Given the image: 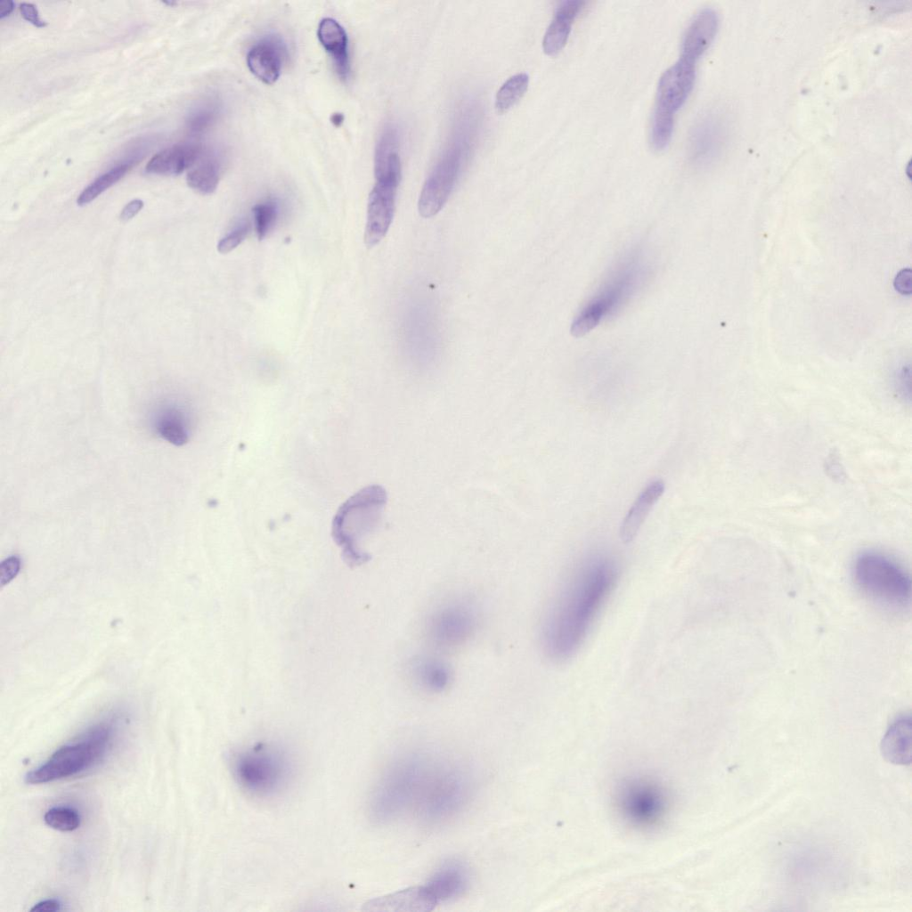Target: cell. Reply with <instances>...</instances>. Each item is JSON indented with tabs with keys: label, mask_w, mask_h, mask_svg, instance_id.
Segmentation results:
<instances>
[{
	"label": "cell",
	"mask_w": 912,
	"mask_h": 912,
	"mask_svg": "<svg viewBox=\"0 0 912 912\" xmlns=\"http://www.w3.org/2000/svg\"><path fill=\"white\" fill-rule=\"evenodd\" d=\"M221 107L216 99H208L194 107L186 118L187 130L192 134L205 133L217 121Z\"/></svg>",
	"instance_id": "cell-27"
},
{
	"label": "cell",
	"mask_w": 912,
	"mask_h": 912,
	"mask_svg": "<svg viewBox=\"0 0 912 912\" xmlns=\"http://www.w3.org/2000/svg\"><path fill=\"white\" fill-rule=\"evenodd\" d=\"M159 435L167 442L180 446L187 443L189 430L184 418L180 412H169L162 418L158 425Z\"/></svg>",
	"instance_id": "cell-31"
},
{
	"label": "cell",
	"mask_w": 912,
	"mask_h": 912,
	"mask_svg": "<svg viewBox=\"0 0 912 912\" xmlns=\"http://www.w3.org/2000/svg\"><path fill=\"white\" fill-rule=\"evenodd\" d=\"M718 27L719 16L713 9L697 12L683 35L680 58L696 63L714 40Z\"/></svg>",
	"instance_id": "cell-15"
},
{
	"label": "cell",
	"mask_w": 912,
	"mask_h": 912,
	"mask_svg": "<svg viewBox=\"0 0 912 912\" xmlns=\"http://www.w3.org/2000/svg\"><path fill=\"white\" fill-rule=\"evenodd\" d=\"M664 491L662 480L648 484L637 497L620 526V538L624 543L631 542L638 533L654 504Z\"/></svg>",
	"instance_id": "cell-22"
},
{
	"label": "cell",
	"mask_w": 912,
	"mask_h": 912,
	"mask_svg": "<svg viewBox=\"0 0 912 912\" xmlns=\"http://www.w3.org/2000/svg\"><path fill=\"white\" fill-rule=\"evenodd\" d=\"M279 208L275 201L265 200L253 208L256 231L258 240H263L275 225Z\"/></svg>",
	"instance_id": "cell-33"
},
{
	"label": "cell",
	"mask_w": 912,
	"mask_h": 912,
	"mask_svg": "<svg viewBox=\"0 0 912 912\" xmlns=\"http://www.w3.org/2000/svg\"><path fill=\"white\" fill-rule=\"evenodd\" d=\"M13 9L14 3L12 1H0V19L9 16Z\"/></svg>",
	"instance_id": "cell-40"
},
{
	"label": "cell",
	"mask_w": 912,
	"mask_h": 912,
	"mask_svg": "<svg viewBox=\"0 0 912 912\" xmlns=\"http://www.w3.org/2000/svg\"><path fill=\"white\" fill-rule=\"evenodd\" d=\"M398 132L395 126L387 125L377 142L374 154L375 178L401 177Z\"/></svg>",
	"instance_id": "cell-23"
},
{
	"label": "cell",
	"mask_w": 912,
	"mask_h": 912,
	"mask_svg": "<svg viewBox=\"0 0 912 912\" xmlns=\"http://www.w3.org/2000/svg\"><path fill=\"white\" fill-rule=\"evenodd\" d=\"M230 763L237 784L256 796H269L281 790L291 771L284 752L263 744L235 752Z\"/></svg>",
	"instance_id": "cell-7"
},
{
	"label": "cell",
	"mask_w": 912,
	"mask_h": 912,
	"mask_svg": "<svg viewBox=\"0 0 912 912\" xmlns=\"http://www.w3.org/2000/svg\"><path fill=\"white\" fill-rule=\"evenodd\" d=\"M469 873L467 866L459 860L444 863L423 885L430 900L436 905L461 895L468 886Z\"/></svg>",
	"instance_id": "cell-16"
},
{
	"label": "cell",
	"mask_w": 912,
	"mask_h": 912,
	"mask_svg": "<svg viewBox=\"0 0 912 912\" xmlns=\"http://www.w3.org/2000/svg\"><path fill=\"white\" fill-rule=\"evenodd\" d=\"M287 48L279 36L268 35L256 42L247 54L249 70L265 84H273L280 77Z\"/></svg>",
	"instance_id": "cell-14"
},
{
	"label": "cell",
	"mask_w": 912,
	"mask_h": 912,
	"mask_svg": "<svg viewBox=\"0 0 912 912\" xmlns=\"http://www.w3.org/2000/svg\"><path fill=\"white\" fill-rule=\"evenodd\" d=\"M344 120V116L341 113L333 114L331 117V122L338 126Z\"/></svg>",
	"instance_id": "cell-41"
},
{
	"label": "cell",
	"mask_w": 912,
	"mask_h": 912,
	"mask_svg": "<svg viewBox=\"0 0 912 912\" xmlns=\"http://www.w3.org/2000/svg\"><path fill=\"white\" fill-rule=\"evenodd\" d=\"M131 167L128 164L120 163L98 176L81 191L77 199V204L78 206H85L93 201L103 191L118 182Z\"/></svg>",
	"instance_id": "cell-29"
},
{
	"label": "cell",
	"mask_w": 912,
	"mask_h": 912,
	"mask_svg": "<svg viewBox=\"0 0 912 912\" xmlns=\"http://www.w3.org/2000/svg\"><path fill=\"white\" fill-rule=\"evenodd\" d=\"M249 230V222L248 220L240 221L232 231L219 240L217 244V250L222 254H226L232 251L245 240Z\"/></svg>",
	"instance_id": "cell-34"
},
{
	"label": "cell",
	"mask_w": 912,
	"mask_h": 912,
	"mask_svg": "<svg viewBox=\"0 0 912 912\" xmlns=\"http://www.w3.org/2000/svg\"><path fill=\"white\" fill-rule=\"evenodd\" d=\"M203 149L195 142H180L155 154L145 167L149 174L177 175L190 169L200 156Z\"/></svg>",
	"instance_id": "cell-17"
},
{
	"label": "cell",
	"mask_w": 912,
	"mask_h": 912,
	"mask_svg": "<svg viewBox=\"0 0 912 912\" xmlns=\"http://www.w3.org/2000/svg\"><path fill=\"white\" fill-rule=\"evenodd\" d=\"M912 719L909 714L897 718L881 742V753L889 762L908 765L911 762Z\"/></svg>",
	"instance_id": "cell-20"
},
{
	"label": "cell",
	"mask_w": 912,
	"mask_h": 912,
	"mask_svg": "<svg viewBox=\"0 0 912 912\" xmlns=\"http://www.w3.org/2000/svg\"><path fill=\"white\" fill-rule=\"evenodd\" d=\"M695 80L696 63L680 58L660 77L655 106L674 114L686 102Z\"/></svg>",
	"instance_id": "cell-12"
},
{
	"label": "cell",
	"mask_w": 912,
	"mask_h": 912,
	"mask_svg": "<svg viewBox=\"0 0 912 912\" xmlns=\"http://www.w3.org/2000/svg\"><path fill=\"white\" fill-rule=\"evenodd\" d=\"M470 792L471 780L464 770L437 762L414 811L425 824L441 823L462 810Z\"/></svg>",
	"instance_id": "cell-8"
},
{
	"label": "cell",
	"mask_w": 912,
	"mask_h": 912,
	"mask_svg": "<svg viewBox=\"0 0 912 912\" xmlns=\"http://www.w3.org/2000/svg\"><path fill=\"white\" fill-rule=\"evenodd\" d=\"M387 502L386 489L368 485L348 498L332 521V536L343 548L347 559L361 563L368 559L359 543L379 525Z\"/></svg>",
	"instance_id": "cell-4"
},
{
	"label": "cell",
	"mask_w": 912,
	"mask_h": 912,
	"mask_svg": "<svg viewBox=\"0 0 912 912\" xmlns=\"http://www.w3.org/2000/svg\"><path fill=\"white\" fill-rule=\"evenodd\" d=\"M727 137L722 118L710 114L696 123L690 134V159L698 167L712 164L721 154Z\"/></svg>",
	"instance_id": "cell-13"
},
{
	"label": "cell",
	"mask_w": 912,
	"mask_h": 912,
	"mask_svg": "<svg viewBox=\"0 0 912 912\" xmlns=\"http://www.w3.org/2000/svg\"><path fill=\"white\" fill-rule=\"evenodd\" d=\"M111 738V728L98 724L77 740L58 748L38 768L25 776L28 784L51 782L80 773L98 763L105 755Z\"/></svg>",
	"instance_id": "cell-6"
},
{
	"label": "cell",
	"mask_w": 912,
	"mask_h": 912,
	"mask_svg": "<svg viewBox=\"0 0 912 912\" xmlns=\"http://www.w3.org/2000/svg\"><path fill=\"white\" fill-rule=\"evenodd\" d=\"M852 574L859 588L876 602L893 608H904L910 603V576L890 557L864 551L855 558Z\"/></svg>",
	"instance_id": "cell-5"
},
{
	"label": "cell",
	"mask_w": 912,
	"mask_h": 912,
	"mask_svg": "<svg viewBox=\"0 0 912 912\" xmlns=\"http://www.w3.org/2000/svg\"><path fill=\"white\" fill-rule=\"evenodd\" d=\"M617 576L615 561L600 556L589 558L574 570L543 624L542 643L551 659H568L580 647Z\"/></svg>",
	"instance_id": "cell-1"
},
{
	"label": "cell",
	"mask_w": 912,
	"mask_h": 912,
	"mask_svg": "<svg viewBox=\"0 0 912 912\" xmlns=\"http://www.w3.org/2000/svg\"><path fill=\"white\" fill-rule=\"evenodd\" d=\"M413 682L422 690L439 693L451 681L452 672L446 662L433 656H419L410 665Z\"/></svg>",
	"instance_id": "cell-21"
},
{
	"label": "cell",
	"mask_w": 912,
	"mask_h": 912,
	"mask_svg": "<svg viewBox=\"0 0 912 912\" xmlns=\"http://www.w3.org/2000/svg\"><path fill=\"white\" fill-rule=\"evenodd\" d=\"M650 785L634 786L627 790L624 806L628 813L640 820L653 818L663 808L664 798Z\"/></svg>",
	"instance_id": "cell-26"
},
{
	"label": "cell",
	"mask_w": 912,
	"mask_h": 912,
	"mask_svg": "<svg viewBox=\"0 0 912 912\" xmlns=\"http://www.w3.org/2000/svg\"><path fill=\"white\" fill-rule=\"evenodd\" d=\"M648 266L642 253H627L611 270L571 324V334L582 337L605 319L615 315L643 285Z\"/></svg>",
	"instance_id": "cell-3"
},
{
	"label": "cell",
	"mask_w": 912,
	"mask_h": 912,
	"mask_svg": "<svg viewBox=\"0 0 912 912\" xmlns=\"http://www.w3.org/2000/svg\"><path fill=\"white\" fill-rule=\"evenodd\" d=\"M436 904L426 894L422 886L413 887L378 898L366 904L367 910L379 911H428Z\"/></svg>",
	"instance_id": "cell-25"
},
{
	"label": "cell",
	"mask_w": 912,
	"mask_h": 912,
	"mask_svg": "<svg viewBox=\"0 0 912 912\" xmlns=\"http://www.w3.org/2000/svg\"><path fill=\"white\" fill-rule=\"evenodd\" d=\"M462 125L429 172L419 199V211L431 217L446 203L469 151V134Z\"/></svg>",
	"instance_id": "cell-9"
},
{
	"label": "cell",
	"mask_w": 912,
	"mask_h": 912,
	"mask_svg": "<svg viewBox=\"0 0 912 912\" xmlns=\"http://www.w3.org/2000/svg\"><path fill=\"white\" fill-rule=\"evenodd\" d=\"M20 11L23 19L30 22L37 28H43L46 23L40 19L38 11L33 4L22 3L20 5Z\"/></svg>",
	"instance_id": "cell-37"
},
{
	"label": "cell",
	"mask_w": 912,
	"mask_h": 912,
	"mask_svg": "<svg viewBox=\"0 0 912 912\" xmlns=\"http://www.w3.org/2000/svg\"><path fill=\"white\" fill-rule=\"evenodd\" d=\"M476 625V609L468 601H451L436 608L428 617L427 639L434 647L450 650L468 639Z\"/></svg>",
	"instance_id": "cell-10"
},
{
	"label": "cell",
	"mask_w": 912,
	"mask_h": 912,
	"mask_svg": "<svg viewBox=\"0 0 912 912\" xmlns=\"http://www.w3.org/2000/svg\"><path fill=\"white\" fill-rule=\"evenodd\" d=\"M61 909V903L59 900L54 899H47L36 903L30 911L37 912H54Z\"/></svg>",
	"instance_id": "cell-39"
},
{
	"label": "cell",
	"mask_w": 912,
	"mask_h": 912,
	"mask_svg": "<svg viewBox=\"0 0 912 912\" xmlns=\"http://www.w3.org/2000/svg\"><path fill=\"white\" fill-rule=\"evenodd\" d=\"M586 2L580 0H564L558 4L554 17L546 29L542 39L545 53L555 55L566 45L572 25L584 8Z\"/></svg>",
	"instance_id": "cell-18"
},
{
	"label": "cell",
	"mask_w": 912,
	"mask_h": 912,
	"mask_svg": "<svg viewBox=\"0 0 912 912\" xmlns=\"http://www.w3.org/2000/svg\"><path fill=\"white\" fill-rule=\"evenodd\" d=\"M223 159L214 150L202 151L195 164L187 173L188 185L201 194L214 192L222 174Z\"/></svg>",
	"instance_id": "cell-24"
},
{
	"label": "cell",
	"mask_w": 912,
	"mask_h": 912,
	"mask_svg": "<svg viewBox=\"0 0 912 912\" xmlns=\"http://www.w3.org/2000/svg\"><path fill=\"white\" fill-rule=\"evenodd\" d=\"M317 37L331 57L336 71L342 80L350 74L348 37L345 28L333 18H323L317 28Z\"/></svg>",
	"instance_id": "cell-19"
},
{
	"label": "cell",
	"mask_w": 912,
	"mask_h": 912,
	"mask_svg": "<svg viewBox=\"0 0 912 912\" xmlns=\"http://www.w3.org/2000/svg\"><path fill=\"white\" fill-rule=\"evenodd\" d=\"M400 180L382 179L370 192L364 241L368 247L379 243L388 231L394 216L395 199Z\"/></svg>",
	"instance_id": "cell-11"
},
{
	"label": "cell",
	"mask_w": 912,
	"mask_h": 912,
	"mask_svg": "<svg viewBox=\"0 0 912 912\" xmlns=\"http://www.w3.org/2000/svg\"><path fill=\"white\" fill-rule=\"evenodd\" d=\"M894 289L901 295L908 296L912 292V272L910 268L900 270L893 281Z\"/></svg>",
	"instance_id": "cell-36"
},
{
	"label": "cell",
	"mask_w": 912,
	"mask_h": 912,
	"mask_svg": "<svg viewBox=\"0 0 912 912\" xmlns=\"http://www.w3.org/2000/svg\"><path fill=\"white\" fill-rule=\"evenodd\" d=\"M436 761L411 753L392 761L374 785L368 801L371 820L387 824L414 810Z\"/></svg>",
	"instance_id": "cell-2"
},
{
	"label": "cell",
	"mask_w": 912,
	"mask_h": 912,
	"mask_svg": "<svg viewBox=\"0 0 912 912\" xmlns=\"http://www.w3.org/2000/svg\"><path fill=\"white\" fill-rule=\"evenodd\" d=\"M44 820L50 827L63 832L73 831L80 826L78 812L65 806L49 809L44 816Z\"/></svg>",
	"instance_id": "cell-32"
},
{
	"label": "cell",
	"mask_w": 912,
	"mask_h": 912,
	"mask_svg": "<svg viewBox=\"0 0 912 912\" xmlns=\"http://www.w3.org/2000/svg\"><path fill=\"white\" fill-rule=\"evenodd\" d=\"M20 568V560L15 556L9 557L4 559L0 565V582L1 585L8 583L12 580Z\"/></svg>",
	"instance_id": "cell-35"
},
{
	"label": "cell",
	"mask_w": 912,
	"mask_h": 912,
	"mask_svg": "<svg viewBox=\"0 0 912 912\" xmlns=\"http://www.w3.org/2000/svg\"><path fill=\"white\" fill-rule=\"evenodd\" d=\"M674 126V114L655 106L650 126V143L656 151L669 145Z\"/></svg>",
	"instance_id": "cell-30"
},
{
	"label": "cell",
	"mask_w": 912,
	"mask_h": 912,
	"mask_svg": "<svg viewBox=\"0 0 912 912\" xmlns=\"http://www.w3.org/2000/svg\"><path fill=\"white\" fill-rule=\"evenodd\" d=\"M143 207L142 200L136 199L128 202L122 209L119 218L123 222L132 219Z\"/></svg>",
	"instance_id": "cell-38"
},
{
	"label": "cell",
	"mask_w": 912,
	"mask_h": 912,
	"mask_svg": "<svg viewBox=\"0 0 912 912\" xmlns=\"http://www.w3.org/2000/svg\"><path fill=\"white\" fill-rule=\"evenodd\" d=\"M529 84L526 73H517L509 77L499 88L495 96V108L503 113L513 107L525 94Z\"/></svg>",
	"instance_id": "cell-28"
}]
</instances>
